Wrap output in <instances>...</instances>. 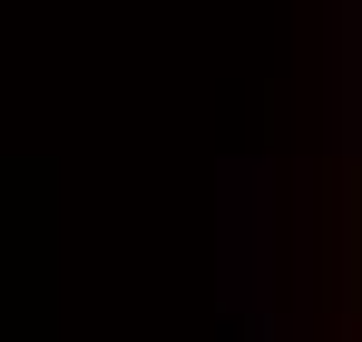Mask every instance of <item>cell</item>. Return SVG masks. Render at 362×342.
<instances>
[{"mask_svg": "<svg viewBox=\"0 0 362 342\" xmlns=\"http://www.w3.org/2000/svg\"><path fill=\"white\" fill-rule=\"evenodd\" d=\"M353 342H362V323H353Z\"/></svg>", "mask_w": 362, "mask_h": 342, "instance_id": "1", "label": "cell"}]
</instances>
